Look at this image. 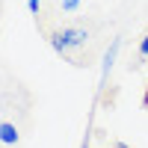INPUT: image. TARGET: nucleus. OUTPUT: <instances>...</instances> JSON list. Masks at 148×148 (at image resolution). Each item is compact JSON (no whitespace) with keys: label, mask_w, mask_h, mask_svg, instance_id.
Masks as SVG:
<instances>
[{"label":"nucleus","mask_w":148,"mask_h":148,"mask_svg":"<svg viewBox=\"0 0 148 148\" xmlns=\"http://www.w3.org/2000/svg\"><path fill=\"white\" fill-rule=\"evenodd\" d=\"M51 45H53V51L56 53H62V56H74V51H80V47L89 42V33H86L83 24H65V27H56L51 30Z\"/></svg>","instance_id":"f257e3e1"},{"label":"nucleus","mask_w":148,"mask_h":148,"mask_svg":"<svg viewBox=\"0 0 148 148\" xmlns=\"http://www.w3.org/2000/svg\"><path fill=\"white\" fill-rule=\"evenodd\" d=\"M0 142L3 145H15L18 142V127L9 125V121H3V125H0Z\"/></svg>","instance_id":"f03ea898"},{"label":"nucleus","mask_w":148,"mask_h":148,"mask_svg":"<svg viewBox=\"0 0 148 148\" xmlns=\"http://www.w3.org/2000/svg\"><path fill=\"white\" fill-rule=\"evenodd\" d=\"M59 6H62L65 12H74V9L80 6V0H59Z\"/></svg>","instance_id":"7ed1b4c3"},{"label":"nucleus","mask_w":148,"mask_h":148,"mask_svg":"<svg viewBox=\"0 0 148 148\" xmlns=\"http://www.w3.org/2000/svg\"><path fill=\"white\" fill-rule=\"evenodd\" d=\"M139 56H142V59H148V36L139 42Z\"/></svg>","instance_id":"20e7f679"},{"label":"nucleus","mask_w":148,"mask_h":148,"mask_svg":"<svg viewBox=\"0 0 148 148\" xmlns=\"http://www.w3.org/2000/svg\"><path fill=\"white\" fill-rule=\"evenodd\" d=\"M39 6H42V0H27V9L33 12V15H36V12H39Z\"/></svg>","instance_id":"39448f33"},{"label":"nucleus","mask_w":148,"mask_h":148,"mask_svg":"<svg viewBox=\"0 0 148 148\" xmlns=\"http://www.w3.org/2000/svg\"><path fill=\"white\" fill-rule=\"evenodd\" d=\"M113 148H130V145H125V142H119V145H113Z\"/></svg>","instance_id":"423d86ee"},{"label":"nucleus","mask_w":148,"mask_h":148,"mask_svg":"<svg viewBox=\"0 0 148 148\" xmlns=\"http://www.w3.org/2000/svg\"><path fill=\"white\" fill-rule=\"evenodd\" d=\"M145 104H148V95H145Z\"/></svg>","instance_id":"0eeeda50"},{"label":"nucleus","mask_w":148,"mask_h":148,"mask_svg":"<svg viewBox=\"0 0 148 148\" xmlns=\"http://www.w3.org/2000/svg\"><path fill=\"white\" fill-rule=\"evenodd\" d=\"M0 125H3V121H0Z\"/></svg>","instance_id":"6e6552de"}]
</instances>
